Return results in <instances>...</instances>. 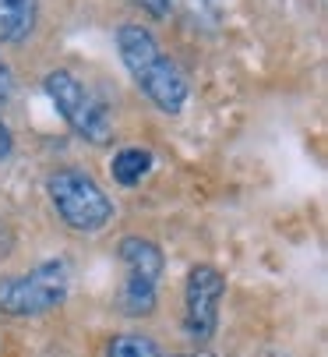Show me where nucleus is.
<instances>
[{
	"instance_id": "nucleus-3",
	"label": "nucleus",
	"mask_w": 328,
	"mask_h": 357,
	"mask_svg": "<svg viewBox=\"0 0 328 357\" xmlns=\"http://www.w3.org/2000/svg\"><path fill=\"white\" fill-rule=\"evenodd\" d=\"M42 89L49 96V103L57 107V114L64 117V124L78 138H85L92 145H106L114 138V114H109L106 99H99L78 75L57 68L42 78Z\"/></svg>"
},
{
	"instance_id": "nucleus-10",
	"label": "nucleus",
	"mask_w": 328,
	"mask_h": 357,
	"mask_svg": "<svg viewBox=\"0 0 328 357\" xmlns=\"http://www.w3.org/2000/svg\"><path fill=\"white\" fill-rule=\"evenodd\" d=\"M11 96H15V71L4 57H0V107H8Z\"/></svg>"
},
{
	"instance_id": "nucleus-8",
	"label": "nucleus",
	"mask_w": 328,
	"mask_h": 357,
	"mask_svg": "<svg viewBox=\"0 0 328 357\" xmlns=\"http://www.w3.org/2000/svg\"><path fill=\"white\" fill-rule=\"evenodd\" d=\"M152 152L148 149H141V145H127V149H120L117 156H114V163H109V174H114V181L120 184V188H134V184H141L148 174H152Z\"/></svg>"
},
{
	"instance_id": "nucleus-5",
	"label": "nucleus",
	"mask_w": 328,
	"mask_h": 357,
	"mask_svg": "<svg viewBox=\"0 0 328 357\" xmlns=\"http://www.w3.org/2000/svg\"><path fill=\"white\" fill-rule=\"evenodd\" d=\"M120 266H124V287H120V312L127 319H145L159 304V280L166 269L162 248L148 237H124L117 244Z\"/></svg>"
},
{
	"instance_id": "nucleus-6",
	"label": "nucleus",
	"mask_w": 328,
	"mask_h": 357,
	"mask_svg": "<svg viewBox=\"0 0 328 357\" xmlns=\"http://www.w3.org/2000/svg\"><path fill=\"white\" fill-rule=\"evenodd\" d=\"M226 294V280L215 266H194L184 283V336L194 347H205L219 326V304Z\"/></svg>"
},
{
	"instance_id": "nucleus-4",
	"label": "nucleus",
	"mask_w": 328,
	"mask_h": 357,
	"mask_svg": "<svg viewBox=\"0 0 328 357\" xmlns=\"http://www.w3.org/2000/svg\"><path fill=\"white\" fill-rule=\"evenodd\" d=\"M71 273L64 259H49L22 276L0 280V315L8 319H39L68 301Z\"/></svg>"
},
{
	"instance_id": "nucleus-13",
	"label": "nucleus",
	"mask_w": 328,
	"mask_h": 357,
	"mask_svg": "<svg viewBox=\"0 0 328 357\" xmlns=\"http://www.w3.org/2000/svg\"><path fill=\"white\" fill-rule=\"evenodd\" d=\"M177 357H212V354H205V350H194V354H177Z\"/></svg>"
},
{
	"instance_id": "nucleus-12",
	"label": "nucleus",
	"mask_w": 328,
	"mask_h": 357,
	"mask_svg": "<svg viewBox=\"0 0 328 357\" xmlns=\"http://www.w3.org/2000/svg\"><path fill=\"white\" fill-rule=\"evenodd\" d=\"M11 149H15V135H11V128L4 121H0V160H8Z\"/></svg>"
},
{
	"instance_id": "nucleus-11",
	"label": "nucleus",
	"mask_w": 328,
	"mask_h": 357,
	"mask_svg": "<svg viewBox=\"0 0 328 357\" xmlns=\"http://www.w3.org/2000/svg\"><path fill=\"white\" fill-rule=\"evenodd\" d=\"M134 4H138L141 11H148L152 18H166L170 8H173V0H134Z\"/></svg>"
},
{
	"instance_id": "nucleus-2",
	"label": "nucleus",
	"mask_w": 328,
	"mask_h": 357,
	"mask_svg": "<svg viewBox=\"0 0 328 357\" xmlns=\"http://www.w3.org/2000/svg\"><path fill=\"white\" fill-rule=\"evenodd\" d=\"M46 195H49V206L64 220V227H71L75 234H99L114 223V213H117L114 198L85 170H75V167L53 170L46 177Z\"/></svg>"
},
{
	"instance_id": "nucleus-9",
	"label": "nucleus",
	"mask_w": 328,
	"mask_h": 357,
	"mask_svg": "<svg viewBox=\"0 0 328 357\" xmlns=\"http://www.w3.org/2000/svg\"><path fill=\"white\" fill-rule=\"evenodd\" d=\"M106 357H166V354H162V347L145 333H120V336L109 340Z\"/></svg>"
},
{
	"instance_id": "nucleus-7",
	"label": "nucleus",
	"mask_w": 328,
	"mask_h": 357,
	"mask_svg": "<svg viewBox=\"0 0 328 357\" xmlns=\"http://www.w3.org/2000/svg\"><path fill=\"white\" fill-rule=\"evenodd\" d=\"M39 22V0H0V46L25 43Z\"/></svg>"
},
{
	"instance_id": "nucleus-1",
	"label": "nucleus",
	"mask_w": 328,
	"mask_h": 357,
	"mask_svg": "<svg viewBox=\"0 0 328 357\" xmlns=\"http://www.w3.org/2000/svg\"><path fill=\"white\" fill-rule=\"evenodd\" d=\"M117 50H120V61H124L127 75L134 78L138 92L159 114L177 117L191 96V85H187V75L177 68V61L159 46V39L145 25L127 22L117 29Z\"/></svg>"
}]
</instances>
